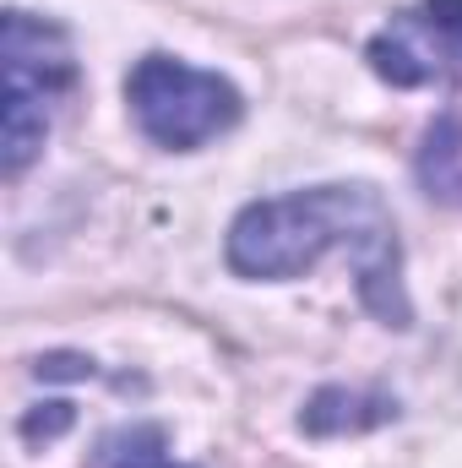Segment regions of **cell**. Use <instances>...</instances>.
<instances>
[{"instance_id":"1","label":"cell","mask_w":462,"mask_h":468,"mask_svg":"<svg viewBox=\"0 0 462 468\" xmlns=\"http://www.w3.org/2000/svg\"><path fill=\"white\" fill-rule=\"evenodd\" d=\"M327 250H343L359 272V300L381 327H414L408 283H403V239L386 197L364 180H332L289 197H267L239 207L229 224V267L239 278L289 283L305 278Z\"/></svg>"},{"instance_id":"2","label":"cell","mask_w":462,"mask_h":468,"mask_svg":"<svg viewBox=\"0 0 462 468\" xmlns=\"http://www.w3.org/2000/svg\"><path fill=\"white\" fill-rule=\"evenodd\" d=\"M0 71H5V93H0V104H5L0 110V175L22 180L27 164L49 142L55 104L77 88V60H71L66 27L11 5L5 11V33H0Z\"/></svg>"},{"instance_id":"3","label":"cell","mask_w":462,"mask_h":468,"mask_svg":"<svg viewBox=\"0 0 462 468\" xmlns=\"http://www.w3.org/2000/svg\"><path fill=\"white\" fill-rule=\"evenodd\" d=\"M125 104L136 131L163 153H196L245 115V99L229 77L202 71L180 55H142L125 77Z\"/></svg>"},{"instance_id":"4","label":"cell","mask_w":462,"mask_h":468,"mask_svg":"<svg viewBox=\"0 0 462 468\" xmlns=\"http://www.w3.org/2000/svg\"><path fill=\"white\" fill-rule=\"evenodd\" d=\"M364 60L392 88H430L462 77V0H414L370 44Z\"/></svg>"},{"instance_id":"5","label":"cell","mask_w":462,"mask_h":468,"mask_svg":"<svg viewBox=\"0 0 462 468\" xmlns=\"http://www.w3.org/2000/svg\"><path fill=\"white\" fill-rule=\"evenodd\" d=\"M392 420H397V398L359 392V387H321L299 409V431L305 436H359V431H381Z\"/></svg>"},{"instance_id":"6","label":"cell","mask_w":462,"mask_h":468,"mask_svg":"<svg viewBox=\"0 0 462 468\" xmlns=\"http://www.w3.org/2000/svg\"><path fill=\"white\" fill-rule=\"evenodd\" d=\"M414 169H419L425 197L462 207V110L436 115V125L425 131V147H419Z\"/></svg>"},{"instance_id":"7","label":"cell","mask_w":462,"mask_h":468,"mask_svg":"<svg viewBox=\"0 0 462 468\" xmlns=\"http://www.w3.org/2000/svg\"><path fill=\"white\" fill-rule=\"evenodd\" d=\"M93 468H191L169 452V431L163 425H120L99 441Z\"/></svg>"},{"instance_id":"8","label":"cell","mask_w":462,"mask_h":468,"mask_svg":"<svg viewBox=\"0 0 462 468\" xmlns=\"http://www.w3.org/2000/svg\"><path fill=\"white\" fill-rule=\"evenodd\" d=\"M71 420H77V414H71V403H38V414H27V420H22V436H27V441H38V436H44V441H55Z\"/></svg>"},{"instance_id":"9","label":"cell","mask_w":462,"mask_h":468,"mask_svg":"<svg viewBox=\"0 0 462 468\" xmlns=\"http://www.w3.org/2000/svg\"><path fill=\"white\" fill-rule=\"evenodd\" d=\"M38 376H44V381H60V376L88 381V376H99V365H93L88 354H49V359H38Z\"/></svg>"}]
</instances>
